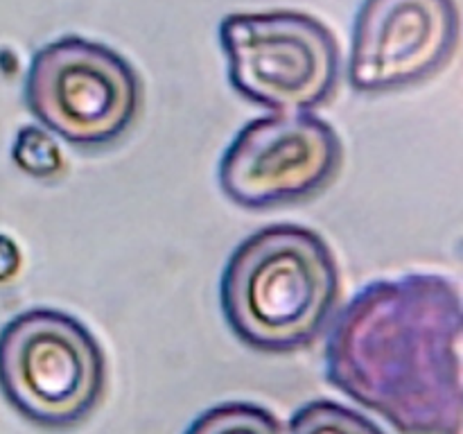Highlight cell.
<instances>
[{
	"instance_id": "obj_1",
	"label": "cell",
	"mask_w": 463,
	"mask_h": 434,
	"mask_svg": "<svg viewBox=\"0 0 463 434\" xmlns=\"http://www.w3.org/2000/svg\"><path fill=\"white\" fill-rule=\"evenodd\" d=\"M326 378L401 434H461L463 303L441 274L364 285L335 312Z\"/></svg>"
},
{
	"instance_id": "obj_2",
	"label": "cell",
	"mask_w": 463,
	"mask_h": 434,
	"mask_svg": "<svg viewBox=\"0 0 463 434\" xmlns=\"http://www.w3.org/2000/svg\"><path fill=\"white\" fill-rule=\"evenodd\" d=\"M339 289V267L324 235L301 224H269L231 251L220 278V306L244 346L297 353L328 328Z\"/></svg>"
},
{
	"instance_id": "obj_3",
	"label": "cell",
	"mask_w": 463,
	"mask_h": 434,
	"mask_svg": "<svg viewBox=\"0 0 463 434\" xmlns=\"http://www.w3.org/2000/svg\"><path fill=\"white\" fill-rule=\"evenodd\" d=\"M104 389L107 355L77 316L32 307L0 330V392L30 423L75 428L98 410Z\"/></svg>"
},
{
	"instance_id": "obj_4",
	"label": "cell",
	"mask_w": 463,
	"mask_h": 434,
	"mask_svg": "<svg viewBox=\"0 0 463 434\" xmlns=\"http://www.w3.org/2000/svg\"><path fill=\"white\" fill-rule=\"evenodd\" d=\"M220 43L235 93L271 113H312L337 90L339 45L310 14H229L220 23Z\"/></svg>"
},
{
	"instance_id": "obj_5",
	"label": "cell",
	"mask_w": 463,
	"mask_h": 434,
	"mask_svg": "<svg viewBox=\"0 0 463 434\" xmlns=\"http://www.w3.org/2000/svg\"><path fill=\"white\" fill-rule=\"evenodd\" d=\"M143 86L120 52L84 36L41 45L25 77V104L48 134L80 149L113 145L138 118Z\"/></svg>"
},
{
	"instance_id": "obj_6",
	"label": "cell",
	"mask_w": 463,
	"mask_h": 434,
	"mask_svg": "<svg viewBox=\"0 0 463 434\" xmlns=\"http://www.w3.org/2000/svg\"><path fill=\"white\" fill-rule=\"evenodd\" d=\"M342 163V138L328 120L315 113H269L233 136L217 181L235 206L260 211L315 197Z\"/></svg>"
},
{
	"instance_id": "obj_7",
	"label": "cell",
	"mask_w": 463,
	"mask_h": 434,
	"mask_svg": "<svg viewBox=\"0 0 463 434\" xmlns=\"http://www.w3.org/2000/svg\"><path fill=\"white\" fill-rule=\"evenodd\" d=\"M459 43L455 0H364L353 23L348 84L389 93L437 75Z\"/></svg>"
},
{
	"instance_id": "obj_8",
	"label": "cell",
	"mask_w": 463,
	"mask_h": 434,
	"mask_svg": "<svg viewBox=\"0 0 463 434\" xmlns=\"http://www.w3.org/2000/svg\"><path fill=\"white\" fill-rule=\"evenodd\" d=\"M184 434H285V423L256 402H220L202 411Z\"/></svg>"
},
{
	"instance_id": "obj_9",
	"label": "cell",
	"mask_w": 463,
	"mask_h": 434,
	"mask_svg": "<svg viewBox=\"0 0 463 434\" xmlns=\"http://www.w3.org/2000/svg\"><path fill=\"white\" fill-rule=\"evenodd\" d=\"M285 434H387L369 416L337 401H310L285 423Z\"/></svg>"
},
{
	"instance_id": "obj_10",
	"label": "cell",
	"mask_w": 463,
	"mask_h": 434,
	"mask_svg": "<svg viewBox=\"0 0 463 434\" xmlns=\"http://www.w3.org/2000/svg\"><path fill=\"white\" fill-rule=\"evenodd\" d=\"M14 161L36 179H52L63 170L61 149L43 127H23L14 143Z\"/></svg>"
},
{
	"instance_id": "obj_11",
	"label": "cell",
	"mask_w": 463,
	"mask_h": 434,
	"mask_svg": "<svg viewBox=\"0 0 463 434\" xmlns=\"http://www.w3.org/2000/svg\"><path fill=\"white\" fill-rule=\"evenodd\" d=\"M23 256L18 244L7 235H0V280H9L18 274Z\"/></svg>"
}]
</instances>
